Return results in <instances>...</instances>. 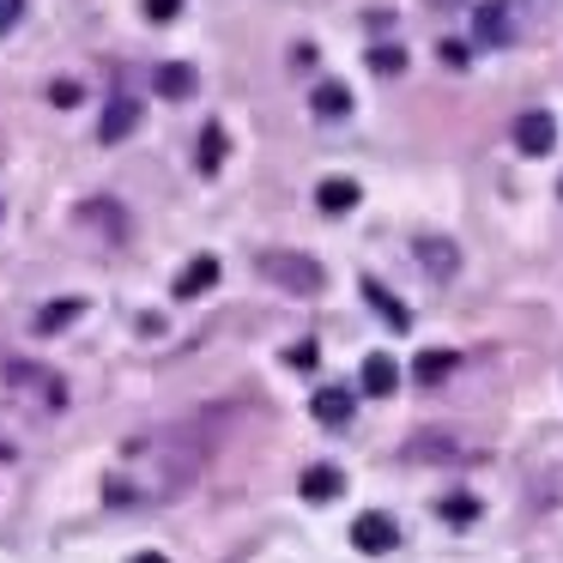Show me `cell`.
Returning <instances> with one entry per match:
<instances>
[{
    "label": "cell",
    "mask_w": 563,
    "mask_h": 563,
    "mask_svg": "<svg viewBox=\"0 0 563 563\" xmlns=\"http://www.w3.org/2000/svg\"><path fill=\"white\" fill-rule=\"evenodd\" d=\"M369 67H376L382 79L406 74V49H400V43H376V49H369Z\"/></svg>",
    "instance_id": "19"
},
{
    "label": "cell",
    "mask_w": 563,
    "mask_h": 563,
    "mask_svg": "<svg viewBox=\"0 0 563 563\" xmlns=\"http://www.w3.org/2000/svg\"><path fill=\"white\" fill-rule=\"evenodd\" d=\"M134 563H170V558H158V551H146V558H134Z\"/></svg>",
    "instance_id": "27"
},
{
    "label": "cell",
    "mask_w": 563,
    "mask_h": 563,
    "mask_svg": "<svg viewBox=\"0 0 563 563\" xmlns=\"http://www.w3.org/2000/svg\"><path fill=\"white\" fill-rule=\"evenodd\" d=\"M195 158H200V170H219V164H224V128L219 122H207V134H200V152H195Z\"/></svg>",
    "instance_id": "17"
},
{
    "label": "cell",
    "mask_w": 563,
    "mask_h": 563,
    "mask_svg": "<svg viewBox=\"0 0 563 563\" xmlns=\"http://www.w3.org/2000/svg\"><path fill=\"white\" fill-rule=\"evenodd\" d=\"M79 309H86L79 297H62V303H43V309H37V333H62V328H74V321H79Z\"/></svg>",
    "instance_id": "16"
},
{
    "label": "cell",
    "mask_w": 563,
    "mask_h": 563,
    "mask_svg": "<svg viewBox=\"0 0 563 563\" xmlns=\"http://www.w3.org/2000/svg\"><path fill=\"white\" fill-rule=\"evenodd\" d=\"M442 521H478V497L473 490H449V497H442Z\"/></svg>",
    "instance_id": "18"
},
{
    "label": "cell",
    "mask_w": 563,
    "mask_h": 563,
    "mask_svg": "<svg viewBox=\"0 0 563 563\" xmlns=\"http://www.w3.org/2000/svg\"><path fill=\"white\" fill-rule=\"evenodd\" d=\"M473 31H478V43H509V7H503V0H485L473 13Z\"/></svg>",
    "instance_id": "14"
},
{
    "label": "cell",
    "mask_w": 563,
    "mask_h": 563,
    "mask_svg": "<svg viewBox=\"0 0 563 563\" xmlns=\"http://www.w3.org/2000/svg\"><path fill=\"white\" fill-rule=\"evenodd\" d=\"M285 364H291V369H316V340H297L291 352H285Z\"/></svg>",
    "instance_id": "22"
},
{
    "label": "cell",
    "mask_w": 563,
    "mask_h": 563,
    "mask_svg": "<svg viewBox=\"0 0 563 563\" xmlns=\"http://www.w3.org/2000/svg\"><path fill=\"white\" fill-rule=\"evenodd\" d=\"M357 382H364L369 400H388V394L400 388V369H394L388 352H369V357H364V376H357Z\"/></svg>",
    "instance_id": "9"
},
{
    "label": "cell",
    "mask_w": 563,
    "mask_h": 563,
    "mask_svg": "<svg viewBox=\"0 0 563 563\" xmlns=\"http://www.w3.org/2000/svg\"><path fill=\"white\" fill-rule=\"evenodd\" d=\"M442 62H449V67H466V43H442Z\"/></svg>",
    "instance_id": "25"
},
{
    "label": "cell",
    "mask_w": 563,
    "mask_h": 563,
    "mask_svg": "<svg viewBox=\"0 0 563 563\" xmlns=\"http://www.w3.org/2000/svg\"><path fill=\"white\" fill-rule=\"evenodd\" d=\"M152 86H158V98H170V103H183V98H195V86H200V74L188 62H164L158 74H152Z\"/></svg>",
    "instance_id": "8"
},
{
    "label": "cell",
    "mask_w": 563,
    "mask_h": 563,
    "mask_svg": "<svg viewBox=\"0 0 563 563\" xmlns=\"http://www.w3.org/2000/svg\"><path fill=\"white\" fill-rule=\"evenodd\" d=\"M176 13H183V0H146V19H152V25H170Z\"/></svg>",
    "instance_id": "23"
},
{
    "label": "cell",
    "mask_w": 563,
    "mask_h": 563,
    "mask_svg": "<svg viewBox=\"0 0 563 563\" xmlns=\"http://www.w3.org/2000/svg\"><path fill=\"white\" fill-rule=\"evenodd\" d=\"M309 110H316L321 122H340V115H352V91H345L340 79H321L316 98H309Z\"/></svg>",
    "instance_id": "13"
},
{
    "label": "cell",
    "mask_w": 563,
    "mask_h": 563,
    "mask_svg": "<svg viewBox=\"0 0 563 563\" xmlns=\"http://www.w3.org/2000/svg\"><path fill=\"white\" fill-rule=\"evenodd\" d=\"M309 412H316V424L345 430V424H352V412H357V400H352V388H321L316 400H309Z\"/></svg>",
    "instance_id": "6"
},
{
    "label": "cell",
    "mask_w": 563,
    "mask_h": 563,
    "mask_svg": "<svg viewBox=\"0 0 563 563\" xmlns=\"http://www.w3.org/2000/svg\"><path fill=\"white\" fill-rule=\"evenodd\" d=\"M140 128V103L134 98H115L110 110H103V122H98V140L103 146H115V140H128Z\"/></svg>",
    "instance_id": "10"
},
{
    "label": "cell",
    "mask_w": 563,
    "mask_h": 563,
    "mask_svg": "<svg viewBox=\"0 0 563 563\" xmlns=\"http://www.w3.org/2000/svg\"><path fill=\"white\" fill-rule=\"evenodd\" d=\"M212 285H219V261L212 255H195L176 273V297H200V291H212Z\"/></svg>",
    "instance_id": "11"
},
{
    "label": "cell",
    "mask_w": 563,
    "mask_h": 563,
    "mask_svg": "<svg viewBox=\"0 0 563 563\" xmlns=\"http://www.w3.org/2000/svg\"><path fill=\"white\" fill-rule=\"evenodd\" d=\"M449 369H454V352H424V357H418V382H424V388H430V382H442Z\"/></svg>",
    "instance_id": "21"
},
{
    "label": "cell",
    "mask_w": 563,
    "mask_h": 563,
    "mask_svg": "<svg viewBox=\"0 0 563 563\" xmlns=\"http://www.w3.org/2000/svg\"><path fill=\"white\" fill-rule=\"evenodd\" d=\"M352 545L369 551V558H388V551L400 545V527H394V515H382V509L357 515V521H352Z\"/></svg>",
    "instance_id": "3"
},
{
    "label": "cell",
    "mask_w": 563,
    "mask_h": 563,
    "mask_svg": "<svg viewBox=\"0 0 563 563\" xmlns=\"http://www.w3.org/2000/svg\"><path fill=\"white\" fill-rule=\"evenodd\" d=\"M412 255L424 261V273H430L437 285H449L454 273H461V249H454L449 236H418V243H412Z\"/></svg>",
    "instance_id": "5"
},
{
    "label": "cell",
    "mask_w": 563,
    "mask_h": 563,
    "mask_svg": "<svg viewBox=\"0 0 563 563\" xmlns=\"http://www.w3.org/2000/svg\"><path fill=\"white\" fill-rule=\"evenodd\" d=\"M13 19H19V0H0V31H13Z\"/></svg>",
    "instance_id": "26"
},
{
    "label": "cell",
    "mask_w": 563,
    "mask_h": 563,
    "mask_svg": "<svg viewBox=\"0 0 563 563\" xmlns=\"http://www.w3.org/2000/svg\"><path fill=\"white\" fill-rule=\"evenodd\" d=\"M261 273H267L273 285H285V291H297V297H316V291H321V261L291 255V249H273V255H261Z\"/></svg>",
    "instance_id": "1"
},
{
    "label": "cell",
    "mask_w": 563,
    "mask_h": 563,
    "mask_svg": "<svg viewBox=\"0 0 563 563\" xmlns=\"http://www.w3.org/2000/svg\"><path fill=\"white\" fill-rule=\"evenodd\" d=\"M297 490H303V503H333L345 490V473H340V466H328V461H316V466H303Z\"/></svg>",
    "instance_id": "7"
},
{
    "label": "cell",
    "mask_w": 563,
    "mask_h": 563,
    "mask_svg": "<svg viewBox=\"0 0 563 563\" xmlns=\"http://www.w3.org/2000/svg\"><path fill=\"white\" fill-rule=\"evenodd\" d=\"M551 146H558V115H551V110H521V115H515V152L545 158Z\"/></svg>",
    "instance_id": "2"
},
{
    "label": "cell",
    "mask_w": 563,
    "mask_h": 563,
    "mask_svg": "<svg viewBox=\"0 0 563 563\" xmlns=\"http://www.w3.org/2000/svg\"><path fill=\"white\" fill-rule=\"evenodd\" d=\"M49 103H62V110H74V103H79V86H74V79H62V86H49Z\"/></svg>",
    "instance_id": "24"
},
{
    "label": "cell",
    "mask_w": 563,
    "mask_h": 563,
    "mask_svg": "<svg viewBox=\"0 0 563 563\" xmlns=\"http://www.w3.org/2000/svg\"><path fill=\"white\" fill-rule=\"evenodd\" d=\"M316 207L321 212H352L357 207V183L352 176H328V183L316 188Z\"/></svg>",
    "instance_id": "15"
},
{
    "label": "cell",
    "mask_w": 563,
    "mask_h": 563,
    "mask_svg": "<svg viewBox=\"0 0 563 563\" xmlns=\"http://www.w3.org/2000/svg\"><path fill=\"white\" fill-rule=\"evenodd\" d=\"M454 442L449 437H412V449H406V454H412V461H454Z\"/></svg>",
    "instance_id": "20"
},
{
    "label": "cell",
    "mask_w": 563,
    "mask_h": 563,
    "mask_svg": "<svg viewBox=\"0 0 563 563\" xmlns=\"http://www.w3.org/2000/svg\"><path fill=\"white\" fill-rule=\"evenodd\" d=\"M364 297H369V303H376V316L388 321L394 333H406V328H412V316H406V303H400V297H394V291H388V285H382V279H364Z\"/></svg>",
    "instance_id": "12"
},
{
    "label": "cell",
    "mask_w": 563,
    "mask_h": 563,
    "mask_svg": "<svg viewBox=\"0 0 563 563\" xmlns=\"http://www.w3.org/2000/svg\"><path fill=\"white\" fill-rule=\"evenodd\" d=\"M7 388H31V394H43V406H55V412L67 406V382H62V376H49V369H37V364H7Z\"/></svg>",
    "instance_id": "4"
}]
</instances>
